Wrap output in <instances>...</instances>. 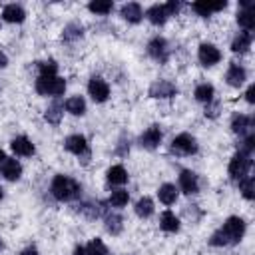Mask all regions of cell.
<instances>
[{
    "label": "cell",
    "mask_w": 255,
    "mask_h": 255,
    "mask_svg": "<svg viewBox=\"0 0 255 255\" xmlns=\"http://www.w3.org/2000/svg\"><path fill=\"white\" fill-rule=\"evenodd\" d=\"M245 102H247L249 106L255 104V86H253V84H249V88H247V92H245Z\"/></svg>",
    "instance_id": "obj_41"
},
{
    "label": "cell",
    "mask_w": 255,
    "mask_h": 255,
    "mask_svg": "<svg viewBox=\"0 0 255 255\" xmlns=\"http://www.w3.org/2000/svg\"><path fill=\"white\" fill-rule=\"evenodd\" d=\"M128 179H129V175L122 163H116V165L108 167V171H106V181L110 187H122L128 183Z\"/></svg>",
    "instance_id": "obj_21"
},
{
    "label": "cell",
    "mask_w": 255,
    "mask_h": 255,
    "mask_svg": "<svg viewBox=\"0 0 255 255\" xmlns=\"http://www.w3.org/2000/svg\"><path fill=\"white\" fill-rule=\"evenodd\" d=\"M251 157H253L251 153H245V151H241V149H237V151L233 153V157H231V161H229V167H227L231 181L237 183V181H241L243 177L249 175L251 165H253V159H251Z\"/></svg>",
    "instance_id": "obj_5"
},
{
    "label": "cell",
    "mask_w": 255,
    "mask_h": 255,
    "mask_svg": "<svg viewBox=\"0 0 255 255\" xmlns=\"http://www.w3.org/2000/svg\"><path fill=\"white\" fill-rule=\"evenodd\" d=\"M217 114H219V102H211V104H207L205 106V116L207 118H217Z\"/></svg>",
    "instance_id": "obj_40"
},
{
    "label": "cell",
    "mask_w": 255,
    "mask_h": 255,
    "mask_svg": "<svg viewBox=\"0 0 255 255\" xmlns=\"http://www.w3.org/2000/svg\"><path fill=\"white\" fill-rule=\"evenodd\" d=\"M6 66H8V56H6V54L0 50V70H4Z\"/></svg>",
    "instance_id": "obj_43"
},
{
    "label": "cell",
    "mask_w": 255,
    "mask_h": 255,
    "mask_svg": "<svg viewBox=\"0 0 255 255\" xmlns=\"http://www.w3.org/2000/svg\"><path fill=\"white\" fill-rule=\"evenodd\" d=\"M161 141H163V129H161L159 124H151V126L145 128V129L139 133V137H137L139 147H143V149H147V151L157 149V147L161 145Z\"/></svg>",
    "instance_id": "obj_7"
},
{
    "label": "cell",
    "mask_w": 255,
    "mask_h": 255,
    "mask_svg": "<svg viewBox=\"0 0 255 255\" xmlns=\"http://www.w3.org/2000/svg\"><path fill=\"white\" fill-rule=\"evenodd\" d=\"M163 6H165V10H167V14H169V18H171V16H177V14H179V10H181L183 4H181L179 0H169V2H165Z\"/></svg>",
    "instance_id": "obj_38"
},
{
    "label": "cell",
    "mask_w": 255,
    "mask_h": 255,
    "mask_svg": "<svg viewBox=\"0 0 255 255\" xmlns=\"http://www.w3.org/2000/svg\"><path fill=\"white\" fill-rule=\"evenodd\" d=\"M225 82H227V86H231V88H241V86L247 82V70H245L241 64L231 62L229 68H227V72H225Z\"/></svg>",
    "instance_id": "obj_17"
},
{
    "label": "cell",
    "mask_w": 255,
    "mask_h": 255,
    "mask_svg": "<svg viewBox=\"0 0 255 255\" xmlns=\"http://www.w3.org/2000/svg\"><path fill=\"white\" fill-rule=\"evenodd\" d=\"M4 199V189H2V185H0V201Z\"/></svg>",
    "instance_id": "obj_46"
},
{
    "label": "cell",
    "mask_w": 255,
    "mask_h": 255,
    "mask_svg": "<svg viewBox=\"0 0 255 255\" xmlns=\"http://www.w3.org/2000/svg\"><path fill=\"white\" fill-rule=\"evenodd\" d=\"M133 211H135V215H137L139 219H149V217L155 213V203H153L151 197L143 195V197H139V199L135 201Z\"/></svg>",
    "instance_id": "obj_31"
},
{
    "label": "cell",
    "mask_w": 255,
    "mask_h": 255,
    "mask_svg": "<svg viewBox=\"0 0 255 255\" xmlns=\"http://www.w3.org/2000/svg\"><path fill=\"white\" fill-rule=\"evenodd\" d=\"M120 16H122V20H126L128 24H139V22L143 20V8H141V4H137V2H126V4H122V8H120Z\"/></svg>",
    "instance_id": "obj_18"
},
{
    "label": "cell",
    "mask_w": 255,
    "mask_h": 255,
    "mask_svg": "<svg viewBox=\"0 0 255 255\" xmlns=\"http://www.w3.org/2000/svg\"><path fill=\"white\" fill-rule=\"evenodd\" d=\"M2 20L4 22H8V24H22L24 20H26V10H24V6L22 4H16V2H12V4H6L4 8H2Z\"/></svg>",
    "instance_id": "obj_19"
},
{
    "label": "cell",
    "mask_w": 255,
    "mask_h": 255,
    "mask_svg": "<svg viewBox=\"0 0 255 255\" xmlns=\"http://www.w3.org/2000/svg\"><path fill=\"white\" fill-rule=\"evenodd\" d=\"M149 98L153 100H169V98H175L177 96V86L169 80H153L149 90H147Z\"/></svg>",
    "instance_id": "obj_12"
},
{
    "label": "cell",
    "mask_w": 255,
    "mask_h": 255,
    "mask_svg": "<svg viewBox=\"0 0 255 255\" xmlns=\"http://www.w3.org/2000/svg\"><path fill=\"white\" fill-rule=\"evenodd\" d=\"M247 231V223L243 217L239 215H231L223 221L221 227H217L211 237H209V245L211 247H231V245H237L243 235Z\"/></svg>",
    "instance_id": "obj_1"
},
{
    "label": "cell",
    "mask_w": 255,
    "mask_h": 255,
    "mask_svg": "<svg viewBox=\"0 0 255 255\" xmlns=\"http://www.w3.org/2000/svg\"><path fill=\"white\" fill-rule=\"evenodd\" d=\"M104 227L110 235H120L124 231V217L118 213V211H112V209H106L104 211Z\"/></svg>",
    "instance_id": "obj_22"
},
{
    "label": "cell",
    "mask_w": 255,
    "mask_h": 255,
    "mask_svg": "<svg viewBox=\"0 0 255 255\" xmlns=\"http://www.w3.org/2000/svg\"><path fill=\"white\" fill-rule=\"evenodd\" d=\"M64 149L72 155L78 157V161H82V165H88L90 163V157H92V151H90V143L86 139V135L82 133H72L64 139Z\"/></svg>",
    "instance_id": "obj_4"
},
{
    "label": "cell",
    "mask_w": 255,
    "mask_h": 255,
    "mask_svg": "<svg viewBox=\"0 0 255 255\" xmlns=\"http://www.w3.org/2000/svg\"><path fill=\"white\" fill-rule=\"evenodd\" d=\"M143 18H147L149 24H153V26H163L169 20V14H167V10H165L163 4H151L143 12Z\"/></svg>",
    "instance_id": "obj_24"
},
{
    "label": "cell",
    "mask_w": 255,
    "mask_h": 255,
    "mask_svg": "<svg viewBox=\"0 0 255 255\" xmlns=\"http://www.w3.org/2000/svg\"><path fill=\"white\" fill-rule=\"evenodd\" d=\"M177 189L185 195L199 193V175L191 169H181L177 175Z\"/></svg>",
    "instance_id": "obj_14"
},
{
    "label": "cell",
    "mask_w": 255,
    "mask_h": 255,
    "mask_svg": "<svg viewBox=\"0 0 255 255\" xmlns=\"http://www.w3.org/2000/svg\"><path fill=\"white\" fill-rule=\"evenodd\" d=\"M82 183L66 173H56L50 181V195L60 203H72L82 197Z\"/></svg>",
    "instance_id": "obj_2"
},
{
    "label": "cell",
    "mask_w": 255,
    "mask_h": 255,
    "mask_svg": "<svg viewBox=\"0 0 255 255\" xmlns=\"http://www.w3.org/2000/svg\"><path fill=\"white\" fill-rule=\"evenodd\" d=\"M80 38H84V24L82 22L74 20V22H70V24L64 26V30H62V42L72 44V42H78Z\"/></svg>",
    "instance_id": "obj_28"
},
{
    "label": "cell",
    "mask_w": 255,
    "mask_h": 255,
    "mask_svg": "<svg viewBox=\"0 0 255 255\" xmlns=\"http://www.w3.org/2000/svg\"><path fill=\"white\" fill-rule=\"evenodd\" d=\"M128 201H129V193H128V189H124V187H116V189L110 193V197H108V205H112V207H116V209L126 207Z\"/></svg>",
    "instance_id": "obj_33"
},
{
    "label": "cell",
    "mask_w": 255,
    "mask_h": 255,
    "mask_svg": "<svg viewBox=\"0 0 255 255\" xmlns=\"http://www.w3.org/2000/svg\"><path fill=\"white\" fill-rule=\"evenodd\" d=\"M169 151H171L173 155H179V157L195 155V153L199 151V143H197V139H195L191 133L183 131V133H177V135L171 139Z\"/></svg>",
    "instance_id": "obj_6"
},
{
    "label": "cell",
    "mask_w": 255,
    "mask_h": 255,
    "mask_svg": "<svg viewBox=\"0 0 255 255\" xmlns=\"http://www.w3.org/2000/svg\"><path fill=\"white\" fill-rule=\"evenodd\" d=\"M2 249H4V241L0 239V251H2Z\"/></svg>",
    "instance_id": "obj_47"
},
{
    "label": "cell",
    "mask_w": 255,
    "mask_h": 255,
    "mask_svg": "<svg viewBox=\"0 0 255 255\" xmlns=\"http://www.w3.org/2000/svg\"><path fill=\"white\" fill-rule=\"evenodd\" d=\"M36 66H38V76H58L56 60H42V62H36Z\"/></svg>",
    "instance_id": "obj_37"
},
{
    "label": "cell",
    "mask_w": 255,
    "mask_h": 255,
    "mask_svg": "<svg viewBox=\"0 0 255 255\" xmlns=\"http://www.w3.org/2000/svg\"><path fill=\"white\" fill-rule=\"evenodd\" d=\"M116 153H118L120 157H126V155L129 153V139L126 141V137H122V139L118 141V147H116Z\"/></svg>",
    "instance_id": "obj_39"
},
{
    "label": "cell",
    "mask_w": 255,
    "mask_h": 255,
    "mask_svg": "<svg viewBox=\"0 0 255 255\" xmlns=\"http://www.w3.org/2000/svg\"><path fill=\"white\" fill-rule=\"evenodd\" d=\"M197 60L203 68H211L215 64L221 62V50L215 46V44H209V42H201L199 48H197Z\"/></svg>",
    "instance_id": "obj_11"
},
{
    "label": "cell",
    "mask_w": 255,
    "mask_h": 255,
    "mask_svg": "<svg viewBox=\"0 0 255 255\" xmlns=\"http://www.w3.org/2000/svg\"><path fill=\"white\" fill-rule=\"evenodd\" d=\"M6 157H8V155H6V151H4V149H0V167H2V163L6 161Z\"/></svg>",
    "instance_id": "obj_45"
},
{
    "label": "cell",
    "mask_w": 255,
    "mask_h": 255,
    "mask_svg": "<svg viewBox=\"0 0 255 255\" xmlns=\"http://www.w3.org/2000/svg\"><path fill=\"white\" fill-rule=\"evenodd\" d=\"M64 110H66L70 116L82 118V116H86V112H88V104H86L84 96H70V98L64 102Z\"/></svg>",
    "instance_id": "obj_26"
},
{
    "label": "cell",
    "mask_w": 255,
    "mask_h": 255,
    "mask_svg": "<svg viewBox=\"0 0 255 255\" xmlns=\"http://www.w3.org/2000/svg\"><path fill=\"white\" fill-rule=\"evenodd\" d=\"M225 8H227V2H225V0H221V2H193V4H191V10H193L197 16H201V18H209L211 14L221 12V10H225Z\"/></svg>",
    "instance_id": "obj_23"
},
{
    "label": "cell",
    "mask_w": 255,
    "mask_h": 255,
    "mask_svg": "<svg viewBox=\"0 0 255 255\" xmlns=\"http://www.w3.org/2000/svg\"><path fill=\"white\" fill-rule=\"evenodd\" d=\"M237 24L245 32H253V28H255V2L253 0H241L239 2Z\"/></svg>",
    "instance_id": "obj_9"
},
{
    "label": "cell",
    "mask_w": 255,
    "mask_h": 255,
    "mask_svg": "<svg viewBox=\"0 0 255 255\" xmlns=\"http://www.w3.org/2000/svg\"><path fill=\"white\" fill-rule=\"evenodd\" d=\"M86 249V255H110V249L108 245L100 239V237H94L88 241V245H84Z\"/></svg>",
    "instance_id": "obj_36"
},
{
    "label": "cell",
    "mask_w": 255,
    "mask_h": 255,
    "mask_svg": "<svg viewBox=\"0 0 255 255\" xmlns=\"http://www.w3.org/2000/svg\"><path fill=\"white\" fill-rule=\"evenodd\" d=\"M229 128H231V131H233L235 135H239V139H243V137H247V135L253 133V128H255L253 116H247V114H233Z\"/></svg>",
    "instance_id": "obj_13"
},
{
    "label": "cell",
    "mask_w": 255,
    "mask_h": 255,
    "mask_svg": "<svg viewBox=\"0 0 255 255\" xmlns=\"http://www.w3.org/2000/svg\"><path fill=\"white\" fill-rule=\"evenodd\" d=\"M76 207H78V213L84 215L90 221L100 219L104 215V211H106V203L104 201H94V199L92 201H80Z\"/></svg>",
    "instance_id": "obj_16"
},
{
    "label": "cell",
    "mask_w": 255,
    "mask_h": 255,
    "mask_svg": "<svg viewBox=\"0 0 255 255\" xmlns=\"http://www.w3.org/2000/svg\"><path fill=\"white\" fill-rule=\"evenodd\" d=\"M72 255H86L84 245H76V247H74V251H72Z\"/></svg>",
    "instance_id": "obj_44"
},
{
    "label": "cell",
    "mask_w": 255,
    "mask_h": 255,
    "mask_svg": "<svg viewBox=\"0 0 255 255\" xmlns=\"http://www.w3.org/2000/svg\"><path fill=\"white\" fill-rule=\"evenodd\" d=\"M10 149H12V153H14L16 157H32V155L36 153V147H34L32 139L26 137V135H16V137H12Z\"/></svg>",
    "instance_id": "obj_15"
},
{
    "label": "cell",
    "mask_w": 255,
    "mask_h": 255,
    "mask_svg": "<svg viewBox=\"0 0 255 255\" xmlns=\"http://www.w3.org/2000/svg\"><path fill=\"white\" fill-rule=\"evenodd\" d=\"M193 96H195L197 102H201V104L207 106V104H211V102L215 100V88H213V84H209V82H201V84L195 86Z\"/></svg>",
    "instance_id": "obj_32"
},
{
    "label": "cell",
    "mask_w": 255,
    "mask_h": 255,
    "mask_svg": "<svg viewBox=\"0 0 255 255\" xmlns=\"http://www.w3.org/2000/svg\"><path fill=\"white\" fill-rule=\"evenodd\" d=\"M159 229L165 231V233H177L181 229V221H179V217L171 209H165L159 215Z\"/></svg>",
    "instance_id": "obj_27"
},
{
    "label": "cell",
    "mask_w": 255,
    "mask_h": 255,
    "mask_svg": "<svg viewBox=\"0 0 255 255\" xmlns=\"http://www.w3.org/2000/svg\"><path fill=\"white\" fill-rule=\"evenodd\" d=\"M237 185H239L241 195H243L247 201H253V199H255V177H253V175L243 177L241 181H237Z\"/></svg>",
    "instance_id": "obj_35"
},
{
    "label": "cell",
    "mask_w": 255,
    "mask_h": 255,
    "mask_svg": "<svg viewBox=\"0 0 255 255\" xmlns=\"http://www.w3.org/2000/svg\"><path fill=\"white\" fill-rule=\"evenodd\" d=\"M251 44H253V32L241 30V32H237L235 38L231 40V52H233V54H245V52H249Z\"/></svg>",
    "instance_id": "obj_25"
},
{
    "label": "cell",
    "mask_w": 255,
    "mask_h": 255,
    "mask_svg": "<svg viewBox=\"0 0 255 255\" xmlns=\"http://www.w3.org/2000/svg\"><path fill=\"white\" fill-rule=\"evenodd\" d=\"M62 118H64V104L60 102V98L58 100H52V104L44 112V120L48 124H52V126H58L62 122Z\"/></svg>",
    "instance_id": "obj_30"
},
{
    "label": "cell",
    "mask_w": 255,
    "mask_h": 255,
    "mask_svg": "<svg viewBox=\"0 0 255 255\" xmlns=\"http://www.w3.org/2000/svg\"><path fill=\"white\" fill-rule=\"evenodd\" d=\"M88 10L92 14H98V16H108L114 12V2L110 0H92L88 2Z\"/></svg>",
    "instance_id": "obj_34"
},
{
    "label": "cell",
    "mask_w": 255,
    "mask_h": 255,
    "mask_svg": "<svg viewBox=\"0 0 255 255\" xmlns=\"http://www.w3.org/2000/svg\"><path fill=\"white\" fill-rule=\"evenodd\" d=\"M145 52H147V56H149L151 60H155L157 64H165V62L169 60V54H171L169 44H167V40H165L163 36H153V38L147 42Z\"/></svg>",
    "instance_id": "obj_8"
},
{
    "label": "cell",
    "mask_w": 255,
    "mask_h": 255,
    "mask_svg": "<svg viewBox=\"0 0 255 255\" xmlns=\"http://www.w3.org/2000/svg\"><path fill=\"white\" fill-rule=\"evenodd\" d=\"M88 96L96 104H104L110 98V84L102 76H92L88 82Z\"/></svg>",
    "instance_id": "obj_10"
},
{
    "label": "cell",
    "mask_w": 255,
    "mask_h": 255,
    "mask_svg": "<svg viewBox=\"0 0 255 255\" xmlns=\"http://www.w3.org/2000/svg\"><path fill=\"white\" fill-rule=\"evenodd\" d=\"M20 255H40V251H38L36 245H28V247H24V249L20 251Z\"/></svg>",
    "instance_id": "obj_42"
},
{
    "label": "cell",
    "mask_w": 255,
    "mask_h": 255,
    "mask_svg": "<svg viewBox=\"0 0 255 255\" xmlns=\"http://www.w3.org/2000/svg\"><path fill=\"white\" fill-rule=\"evenodd\" d=\"M22 163L16 159V157H6V161L2 163V167H0V175L6 179V181H18L20 177H22Z\"/></svg>",
    "instance_id": "obj_20"
},
{
    "label": "cell",
    "mask_w": 255,
    "mask_h": 255,
    "mask_svg": "<svg viewBox=\"0 0 255 255\" xmlns=\"http://www.w3.org/2000/svg\"><path fill=\"white\" fill-rule=\"evenodd\" d=\"M179 197V189L175 183H161L157 187V199L163 203V205H173Z\"/></svg>",
    "instance_id": "obj_29"
},
{
    "label": "cell",
    "mask_w": 255,
    "mask_h": 255,
    "mask_svg": "<svg viewBox=\"0 0 255 255\" xmlns=\"http://www.w3.org/2000/svg\"><path fill=\"white\" fill-rule=\"evenodd\" d=\"M66 80L62 76H38L34 82V90L38 96H50L54 100H58L60 96H64L66 92Z\"/></svg>",
    "instance_id": "obj_3"
}]
</instances>
